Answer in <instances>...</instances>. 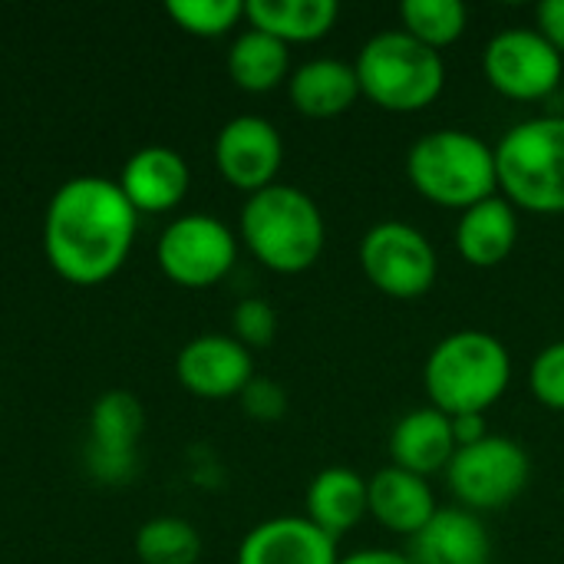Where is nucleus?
I'll return each mask as SVG.
<instances>
[{
	"label": "nucleus",
	"mask_w": 564,
	"mask_h": 564,
	"mask_svg": "<svg viewBox=\"0 0 564 564\" xmlns=\"http://www.w3.org/2000/svg\"><path fill=\"white\" fill-rule=\"evenodd\" d=\"M139 212L122 195L119 182L76 175L63 182L43 218V251L69 284H102L129 258Z\"/></svg>",
	"instance_id": "1"
},
{
	"label": "nucleus",
	"mask_w": 564,
	"mask_h": 564,
	"mask_svg": "<svg viewBox=\"0 0 564 564\" xmlns=\"http://www.w3.org/2000/svg\"><path fill=\"white\" fill-rule=\"evenodd\" d=\"M512 383L509 347L486 330L446 334L426 357L423 387L430 406L446 416H486Z\"/></svg>",
	"instance_id": "2"
},
{
	"label": "nucleus",
	"mask_w": 564,
	"mask_h": 564,
	"mask_svg": "<svg viewBox=\"0 0 564 564\" xmlns=\"http://www.w3.org/2000/svg\"><path fill=\"white\" fill-rule=\"evenodd\" d=\"M241 238L268 271L304 274L324 254L327 221L307 192L274 182L248 195L241 208Z\"/></svg>",
	"instance_id": "3"
},
{
	"label": "nucleus",
	"mask_w": 564,
	"mask_h": 564,
	"mask_svg": "<svg viewBox=\"0 0 564 564\" xmlns=\"http://www.w3.org/2000/svg\"><path fill=\"white\" fill-rule=\"evenodd\" d=\"M406 178L426 202L466 212L499 195L496 145L466 129L426 132L406 152Z\"/></svg>",
	"instance_id": "4"
},
{
	"label": "nucleus",
	"mask_w": 564,
	"mask_h": 564,
	"mask_svg": "<svg viewBox=\"0 0 564 564\" xmlns=\"http://www.w3.org/2000/svg\"><path fill=\"white\" fill-rule=\"evenodd\" d=\"M496 172L516 212L564 215V116L516 122L496 142Z\"/></svg>",
	"instance_id": "5"
},
{
	"label": "nucleus",
	"mask_w": 564,
	"mask_h": 564,
	"mask_svg": "<svg viewBox=\"0 0 564 564\" xmlns=\"http://www.w3.org/2000/svg\"><path fill=\"white\" fill-rule=\"evenodd\" d=\"M360 96L387 112H420L433 106L446 86V63L403 30L373 33L354 63Z\"/></svg>",
	"instance_id": "6"
},
{
	"label": "nucleus",
	"mask_w": 564,
	"mask_h": 564,
	"mask_svg": "<svg viewBox=\"0 0 564 564\" xmlns=\"http://www.w3.org/2000/svg\"><path fill=\"white\" fill-rule=\"evenodd\" d=\"M532 479V459L522 443L489 433L473 446H459L446 466L449 492L469 512H499L512 506Z\"/></svg>",
	"instance_id": "7"
},
{
	"label": "nucleus",
	"mask_w": 564,
	"mask_h": 564,
	"mask_svg": "<svg viewBox=\"0 0 564 564\" xmlns=\"http://www.w3.org/2000/svg\"><path fill=\"white\" fill-rule=\"evenodd\" d=\"M360 268L367 281L393 301H420L440 278L433 241L406 221H380L360 241Z\"/></svg>",
	"instance_id": "8"
},
{
	"label": "nucleus",
	"mask_w": 564,
	"mask_h": 564,
	"mask_svg": "<svg viewBox=\"0 0 564 564\" xmlns=\"http://www.w3.org/2000/svg\"><path fill=\"white\" fill-rule=\"evenodd\" d=\"M155 258L162 274L178 288H212L235 268L238 238L225 221L192 212L165 225Z\"/></svg>",
	"instance_id": "9"
},
{
	"label": "nucleus",
	"mask_w": 564,
	"mask_h": 564,
	"mask_svg": "<svg viewBox=\"0 0 564 564\" xmlns=\"http://www.w3.org/2000/svg\"><path fill=\"white\" fill-rule=\"evenodd\" d=\"M482 73L489 86L506 99L539 102L558 89L564 56L535 26H512L486 43Z\"/></svg>",
	"instance_id": "10"
},
{
	"label": "nucleus",
	"mask_w": 564,
	"mask_h": 564,
	"mask_svg": "<svg viewBox=\"0 0 564 564\" xmlns=\"http://www.w3.org/2000/svg\"><path fill=\"white\" fill-rule=\"evenodd\" d=\"M284 162V142L264 116H235L215 139V165L238 192H261L274 185Z\"/></svg>",
	"instance_id": "11"
},
{
	"label": "nucleus",
	"mask_w": 564,
	"mask_h": 564,
	"mask_svg": "<svg viewBox=\"0 0 564 564\" xmlns=\"http://www.w3.org/2000/svg\"><path fill=\"white\" fill-rule=\"evenodd\" d=\"M145 430V410L129 390H109L89 413V466L106 482L132 479L135 446Z\"/></svg>",
	"instance_id": "12"
},
{
	"label": "nucleus",
	"mask_w": 564,
	"mask_h": 564,
	"mask_svg": "<svg viewBox=\"0 0 564 564\" xmlns=\"http://www.w3.org/2000/svg\"><path fill=\"white\" fill-rule=\"evenodd\" d=\"M178 383L202 400H231L254 380L251 350L228 334H202L178 350Z\"/></svg>",
	"instance_id": "13"
},
{
	"label": "nucleus",
	"mask_w": 564,
	"mask_h": 564,
	"mask_svg": "<svg viewBox=\"0 0 564 564\" xmlns=\"http://www.w3.org/2000/svg\"><path fill=\"white\" fill-rule=\"evenodd\" d=\"M238 564H340V558L337 542L307 516H278L241 539Z\"/></svg>",
	"instance_id": "14"
},
{
	"label": "nucleus",
	"mask_w": 564,
	"mask_h": 564,
	"mask_svg": "<svg viewBox=\"0 0 564 564\" xmlns=\"http://www.w3.org/2000/svg\"><path fill=\"white\" fill-rule=\"evenodd\" d=\"M367 512L393 535L413 539L426 529V522L440 512L430 479L413 476L400 466L377 469L367 479Z\"/></svg>",
	"instance_id": "15"
},
{
	"label": "nucleus",
	"mask_w": 564,
	"mask_h": 564,
	"mask_svg": "<svg viewBox=\"0 0 564 564\" xmlns=\"http://www.w3.org/2000/svg\"><path fill=\"white\" fill-rule=\"evenodd\" d=\"M188 162L169 145H145L129 155L119 188L135 212H169L188 195Z\"/></svg>",
	"instance_id": "16"
},
{
	"label": "nucleus",
	"mask_w": 564,
	"mask_h": 564,
	"mask_svg": "<svg viewBox=\"0 0 564 564\" xmlns=\"http://www.w3.org/2000/svg\"><path fill=\"white\" fill-rule=\"evenodd\" d=\"M410 558L416 564H492V539L476 512L453 506L440 509L413 535Z\"/></svg>",
	"instance_id": "17"
},
{
	"label": "nucleus",
	"mask_w": 564,
	"mask_h": 564,
	"mask_svg": "<svg viewBox=\"0 0 564 564\" xmlns=\"http://www.w3.org/2000/svg\"><path fill=\"white\" fill-rule=\"evenodd\" d=\"M456 436L453 420L440 413L436 406L413 410L397 420L390 433V459L393 466L430 479L433 473H446V466L456 456Z\"/></svg>",
	"instance_id": "18"
},
{
	"label": "nucleus",
	"mask_w": 564,
	"mask_h": 564,
	"mask_svg": "<svg viewBox=\"0 0 564 564\" xmlns=\"http://www.w3.org/2000/svg\"><path fill=\"white\" fill-rule=\"evenodd\" d=\"M291 106L307 119H337L360 99V83L350 63L317 56L288 76Z\"/></svg>",
	"instance_id": "19"
},
{
	"label": "nucleus",
	"mask_w": 564,
	"mask_h": 564,
	"mask_svg": "<svg viewBox=\"0 0 564 564\" xmlns=\"http://www.w3.org/2000/svg\"><path fill=\"white\" fill-rule=\"evenodd\" d=\"M519 241V212L492 195L466 208L456 221V251L473 268H499Z\"/></svg>",
	"instance_id": "20"
},
{
	"label": "nucleus",
	"mask_w": 564,
	"mask_h": 564,
	"mask_svg": "<svg viewBox=\"0 0 564 564\" xmlns=\"http://www.w3.org/2000/svg\"><path fill=\"white\" fill-rule=\"evenodd\" d=\"M367 512V479L347 466H327L307 486V519L334 542L347 535Z\"/></svg>",
	"instance_id": "21"
},
{
	"label": "nucleus",
	"mask_w": 564,
	"mask_h": 564,
	"mask_svg": "<svg viewBox=\"0 0 564 564\" xmlns=\"http://www.w3.org/2000/svg\"><path fill=\"white\" fill-rule=\"evenodd\" d=\"M340 17L337 0H248L245 20L281 40V43H314L334 30Z\"/></svg>",
	"instance_id": "22"
},
{
	"label": "nucleus",
	"mask_w": 564,
	"mask_h": 564,
	"mask_svg": "<svg viewBox=\"0 0 564 564\" xmlns=\"http://www.w3.org/2000/svg\"><path fill=\"white\" fill-rule=\"evenodd\" d=\"M288 69H291L288 43H281L254 26L238 33L228 50V76L245 93H271L274 86H281L291 76Z\"/></svg>",
	"instance_id": "23"
},
{
	"label": "nucleus",
	"mask_w": 564,
	"mask_h": 564,
	"mask_svg": "<svg viewBox=\"0 0 564 564\" xmlns=\"http://www.w3.org/2000/svg\"><path fill=\"white\" fill-rule=\"evenodd\" d=\"M400 23L403 33L440 53L443 46H453L466 33L469 10L459 0H403Z\"/></svg>",
	"instance_id": "24"
},
{
	"label": "nucleus",
	"mask_w": 564,
	"mask_h": 564,
	"mask_svg": "<svg viewBox=\"0 0 564 564\" xmlns=\"http://www.w3.org/2000/svg\"><path fill=\"white\" fill-rule=\"evenodd\" d=\"M135 555L142 564H195L202 555V535L178 516H159L139 529Z\"/></svg>",
	"instance_id": "25"
},
{
	"label": "nucleus",
	"mask_w": 564,
	"mask_h": 564,
	"mask_svg": "<svg viewBox=\"0 0 564 564\" xmlns=\"http://www.w3.org/2000/svg\"><path fill=\"white\" fill-rule=\"evenodd\" d=\"M165 10L192 36H225L245 20L241 0H169Z\"/></svg>",
	"instance_id": "26"
},
{
	"label": "nucleus",
	"mask_w": 564,
	"mask_h": 564,
	"mask_svg": "<svg viewBox=\"0 0 564 564\" xmlns=\"http://www.w3.org/2000/svg\"><path fill=\"white\" fill-rule=\"evenodd\" d=\"M231 337L248 350H264L278 337V311L264 297H245L231 311Z\"/></svg>",
	"instance_id": "27"
},
{
	"label": "nucleus",
	"mask_w": 564,
	"mask_h": 564,
	"mask_svg": "<svg viewBox=\"0 0 564 564\" xmlns=\"http://www.w3.org/2000/svg\"><path fill=\"white\" fill-rule=\"evenodd\" d=\"M529 390L542 406L564 413V340H555L535 354L529 367Z\"/></svg>",
	"instance_id": "28"
},
{
	"label": "nucleus",
	"mask_w": 564,
	"mask_h": 564,
	"mask_svg": "<svg viewBox=\"0 0 564 564\" xmlns=\"http://www.w3.org/2000/svg\"><path fill=\"white\" fill-rule=\"evenodd\" d=\"M241 410L254 420V423H278L288 413V393L281 383L268 380V377H254L245 390H241Z\"/></svg>",
	"instance_id": "29"
},
{
	"label": "nucleus",
	"mask_w": 564,
	"mask_h": 564,
	"mask_svg": "<svg viewBox=\"0 0 564 564\" xmlns=\"http://www.w3.org/2000/svg\"><path fill=\"white\" fill-rule=\"evenodd\" d=\"M535 30L564 56V0H545L535 10Z\"/></svg>",
	"instance_id": "30"
},
{
	"label": "nucleus",
	"mask_w": 564,
	"mask_h": 564,
	"mask_svg": "<svg viewBox=\"0 0 564 564\" xmlns=\"http://www.w3.org/2000/svg\"><path fill=\"white\" fill-rule=\"evenodd\" d=\"M453 420V436H456V446H473L479 440L489 436L486 430V416H449Z\"/></svg>",
	"instance_id": "31"
},
{
	"label": "nucleus",
	"mask_w": 564,
	"mask_h": 564,
	"mask_svg": "<svg viewBox=\"0 0 564 564\" xmlns=\"http://www.w3.org/2000/svg\"><path fill=\"white\" fill-rule=\"evenodd\" d=\"M340 564H416L406 552H390V549H364L354 552L350 558H340Z\"/></svg>",
	"instance_id": "32"
}]
</instances>
